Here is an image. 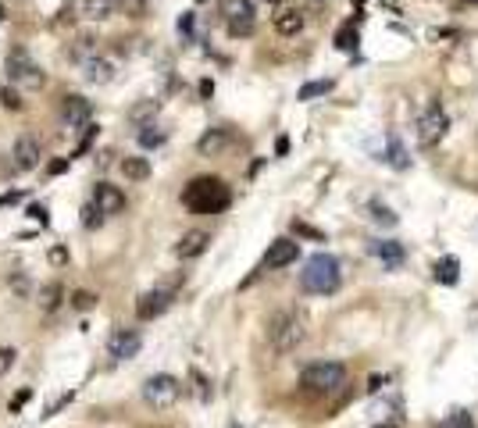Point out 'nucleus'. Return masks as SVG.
<instances>
[{"label":"nucleus","mask_w":478,"mask_h":428,"mask_svg":"<svg viewBox=\"0 0 478 428\" xmlns=\"http://www.w3.org/2000/svg\"><path fill=\"white\" fill-rule=\"evenodd\" d=\"M346 382H350V371L339 360H314L300 371V389L307 396H317V400H329V396L343 393Z\"/></svg>","instance_id":"obj_1"},{"label":"nucleus","mask_w":478,"mask_h":428,"mask_svg":"<svg viewBox=\"0 0 478 428\" xmlns=\"http://www.w3.org/2000/svg\"><path fill=\"white\" fill-rule=\"evenodd\" d=\"M339 286H343V264H339V257L314 253L303 264V272H300V289L303 293H310V296H332V293H339Z\"/></svg>","instance_id":"obj_2"},{"label":"nucleus","mask_w":478,"mask_h":428,"mask_svg":"<svg viewBox=\"0 0 478 428\" xmlns=\"http://www.w3.org/2000/svg\"><path fill=\"white\" fill-rule=\"evenodd\" d=\"M182 203L193 214H218V210H225L232 203V193L218 175H200L182 189Z\"/></svg>","instance_id":"obj_3"},{"label":"nucleus","mask_w":478,"mask_h":428,"mask_svg":"<svg viewBox=\"0 0 478 428\" xmlns=\"http://www.w3.org/2000/svg\"><path fill=\"white\" fill-rule=\"evenodd\" d=\"M303 339H307V321H303L300 310H275L268 317V346L279 357L293 353Z\"/></svg>","instance_id":"obj_4"},{"label":"nucleus","mask_w":478,"mask_h":428,"mask_svg":"<svg viewBox=\"0 0 478 428\" xmlns=\"http://www.w3.org/2000/svg\"><path fill=\"white\" fill-rule=\"evenodd\" d=\"M222 18H225L229 36L246 39L257 29V4L253 0H222Z\"/></svg>","instance_id":"obj_5"},{"label":"nucleus","mask_w":478,"mask_h":428,"mask_svg":"<svg viewBox=\"0 0 478 428\" xmlns=\"http://www.w3.org/2000/svg\"><path fill=\"white\" fill-rule=\"evenodd\" d=\"M4 72H8V82H11V86H22V89H43V86H46L43 68H39L36 61H29L25 50H11V54H8Z\"/></svg>","instance_id":"obj_6"},{"label":"nucleus","mask_w":478,"mask_h":428,"mask_svg":"<svg viewBox=\"0 0 478 428\" xmlns=\"http://www.w3.org/2000/svg\"><path fill=\"white\" fill-rule=\"evenodd\" d=\"M446 129H450V115H446V107H443V103H429V111H424V115L417 118V143H421L424 150H432V146H439V143H443Z\"/></svg>","instance_id":"obj_7"},{"label":"nucleus","mask_w":478,"mask_h":428,"mask_svg":"<svg viewBox=\"0 0 478 428\" xmlns=\"http://www.w3.org/2000/svg\"><path fill=\"white\" fill-rule=\"evenodd\" d=\"M179 379L175 374H150V379L143 382V400L150 403V407H172L175 400H179Z\"/></svg>","instance_id":"obj_8"},{"label":"nucleus","mask_w":478,"mask_h":428,"mask_svg":"<svg viewBox=\"0 0 478 428\" xmlns=\"http://www.w3.org/2000/svg\"><path fill=\"white\" fill-rule=\"evenodd\" d=\"M296 257H300V243L282 236V239L268 243V253H264V260H260V272H279V268L293 264Z\"/></svg>","instance_id":"obj_9"},{"label":"nucleus","mask_w":478,"mask_h":428,"mask_svg":"<svg viewBox=\"0 0 478 428\" xmlns=\"http://www.w3.org/2000/svg\"><path fill=\"white\" fill-rule=\"evenodd\" d=\"M172 303H175V293L161 286V289H150V293H143L136 300V314H139V321H153V317H161Z\"/></svg>","instance_id":"obj_10"},{"label":"nucleus","mask_w":478,"mask_h":428,"mask_svg":"<svg viewBox=\"0 0 478 428\" xmlns=\"http://www.w3.org/2000/svg\"><path fill=\"white\" fill-rule=\"evenodd\" d=\"M89 200H93V207L103 214V218H111V214H122V210H125V193H122L115 182H96Z\"/></svg>","instance_id":"obj_11"},{"label":"nucleus","mask_w":478,"mask_h":428,"mask_svg":"<svg viewBox=\"0 0 478 428\" xmlns=\"http://www.w3.org/2000/svg\"><path fill=\"white\" fill-rule=\"evenodd\" d=\"M79 75H82L89 86H108V82H115L118 65H115L111 58H100V54H93V58H86V61L79 65Z\"/></svg>","instance_id":"obj_12"},{"label":"nucleus","mask_w":478,"mask_h":428,"mask_svg":"<svg viewBox=\"0 0 478 428\" xmlns=\"http://www.w3.org/2000/svg\"><path fill=\"white\" fill-rule=\"evenodd\" d=\"M139 346H143V336L136 329H115L111 339H108V353L115 360H132L139 353Z\"/></svg>","instance_id":"obj_13"},{"label":"nucleus","mask_w":478,"mask_h":428,"mask_svg":"<svg viewBox=\"0 0 478 428\" xmlns=\"http://www.w3.org/2000/svg\"><path fill=\"white\" fill-rule=\"evenodd\" d=\"M367 253L375 257L382 268H389V272L407 260V250H403V243H396V239H371V243H367Z\"/></svg>","instance_id":"obj_14"},{"label":"nucleus","mask_w":478,"mask_h":428,"mask_svg":"<svg viewBox=\"0 0 478 428\" xmlns=\"http://www.w3.org/2000/svg\"><path fill=\"white\" fill-rule=\"evenodd\" d=\"M39 153H43V146H39V136H32V132L18 136V143H15V168H22V172H32V168L39 165Z\"/></svg>","instance_id":"obj_15"},{"label":"nucleus","mask_w":478,"mask_h":428,"mask_svg":"<svg viewBox=\"0 0 478 428\" xmlns=\"http://www.w3.org/2000/svg\"><path fill=\"white\" fill-rule=\"evenodd\" d=\"M89 115H93V103H89L86 96H79V93H72V96L61 103V122H65V125H86Z\"/></svg>","instance_id":"obj_16"},{"label":"nucleus","mask_w":478,"mask_h":428,"mask_svg":"<svg viewBox=\"0 0 478 428\" xmlns=\"http://www.w3.org/2000/svg\"><path fill=\"white\" fill-rule=\"evenodd\" d=\"M229 143H232V129H207L200 139H196V150L203 153V157H218L222 150H229Z\"/></svg>","instance_id":"obj_17"},{"label":"nucleus","mask_w":478,"mask_h":428,"mask_svg":"<svg viewBox=\"0 0 478 428\" xmlns=\"http://www.w3.org/2000/svg\"><path fill=\"white\" fill-rule=\"evenodd\" d=\"M207 243H210V236L200 232V229H193V232H186V236L175 243V257H179V260H193V257H200V253L207 250Z\"/></svg>","instance_id":"obj_18"},{"label":"nucleus","mask_w":478,"mask_h":428,"mask_svg":"<svg viewBox=\"0 0 478 428\" xmlns=\"http://www.w3.org/2000/svg\"><path fill=\"white\" fill-rule=\"evenodd\" d=\"M386 165L389 168H396V172H407L410 168V153H407V146H403V139L396 136V132H389L386 136Z\"/></svg>","instance_id":"obj_19"},{"label":"nucleus","mask_w":478,"mask_h":428,"mask_svg":"<svg viewBox=\"0 0 478 428\" xmlns=\"http://www.w3.org/2000/svg\"><path fill=\"white\" fill-rule=\"evenodd\" d=\"M275 32H279V36H300V32H303V15H300L296 8H286V4H282V8L275 11Z\"/></svg>","instance_id":"obj_20"},{"label":"nucleus","mask_w":478,"mask_h":428,"mask_svg":"<svg viewBox=\"0 0 478 428\" xmlns=\"http://www.w3.org/2000/svg\"><path fill=\"white\" fill-rule=\"evenodd\" d=\"M136 143H139L143 150H157V146L168 143V129H161L157 122H143V125L136 129Z\"/></svg>","instance_id":"obj_21"},{"label":"nucleus","mask_w":478,"mask_h":428,"mask_svg":"<svg viewBox=\"0 0 478 428\" xmlns=\"http://www.w3.org/2000/svg\"><path fill=\"white\" fill-rule=\"evenodd\" d=\"M79 11H82L86 22H103V18H111L118 11V0H82Z\"/></svg>","instance_id":"obj_22"},{"label":"nucleus","mask_w":478,"mask_h":428,"mask_svg":"<svg viewBox=\"0 0 478 428\" xmlns=\"http://www.w3.org/2000/svg\"><path fill=\"white\" fill-rule=\"evenodd\" d=\"M332 89H336V79H314V82H303V86H300L296 100L310 103V100H317V96H329Z\"/></svg>","instance_id":"obj_23"},{"label":"nucleus","mask_w":478,"mask_h":428,"mask_svg":"<svg viewBox=\"0 0 478 428\" xmlns=\"http://www.w3.org/2000/svg\"><path fill=\"white\" fill-rule=\"evenodd\" d=\"M122 175L132 179V182L150 179V160L146 157H122Z\"/></svg>","instance_id":"obj_24"},{"label":"nucleus","mask_w":478,"mask_h":428,"mask_svg":"<svg viewBox=\"0 0 478 428\" xmlns=\"http://www.w3.org/2000/svg\"><path fill=\"white\" fill-rule=\"evenodd\" d=\"M457 257H443V260H436V282H443V286H457Z\"/></svg>","instance_id":"obj_25"},{"label":"nucleus","mask_w":478,"mask_h":428,"mask_svg":"<svg viewBox=\"0 0 478 428\" xmlns=\"http://www.w3.org/2000/svg\"><path fill=\"white\" fill-rule=\"evenodd\" d=\"M36 300H39V307H43V310H54V307L65 300V289H61L58 282H46V286L36 293Z\"/></svg>","instance_id":"obj_26"},{"label":"nucleus","mask_w":478,"mask_h":428,"mask_svg":"<svg viewBox=\"0 0 478 428\" xmlns=\"http://www.w3.org/2000/svg\"><path fill=\"white\" fill-rule=\"evenodd\" d=\"M367 218L371 222H375V225H382V229H393L400 218H396V214L386 207V203H367Z\"/></svg>","instance_id":"obj_27"},{"label":"nucleus","mask_w":478,"mask_h":428,"mask_svg":"<svg viewBox=\"0 0 478 428\" xmlns=\"http://www.w3.org/2000/svg\"><path fill=\"white\" fill-rule=\"evenodd\" d=\"M157 107H161V103H157V100H146V103H136V107H132V111H129V118H132L136 125H143V122H150V118L157 115Z\"/></svg>","instance_id":"obj_28"},{"label":"nucleus","mask_w":478,"mask_h":428,"mask_svg":"<svg viewBox=\"0 0 478 428\" xmlns=\"http://www.w3.org/2000/svg\"><path fill=\"white\" fill-rule=\"evenodd\" d=\"M68 54H72V61L82 65L86 58H93V54H96V39H89V36H86V39H75V46H72Z\"/></svg>","instance_id":"obj_29"},{"label":"nucleus","mask_w":478,"mask_h":428,"mask_svg":"<svg viewBox=\"0 0 478 428\" xmlns=\"http://www.w3.org/2000/svg\"><path fill=\"white\" fill-rule=\"evenodd\" d=\"M357 39H360V36H357L353 22H346V25L336 32V46H339V50H357Z\"/></svg>","instance_id":"obj_30"},{"label":"nucleus","mask_w":478,"mask_h":428,"mask_svg":"<svg viewBox=\"0 0 478 428\" xmlns=\"http://www.w3.org/2000/svg\"><path fill=\"white\" fill-rule=\"evenodd\" d=\"M79 214H82V225H86V229H100V225H103V214L93 207V200H89V203H82V210H79Z\"/></svg>","instance_id":"obj_31"},{"label":"nucleus","mask_w":478,"mask_h":428,"mask_svg":"<svg viewBox=\"0 0 478 428\" xmlns=\"http://www.w3.org/2000/svg\"><path fill=\"white\" fill-rule=\"evenodd\" d=\"M439 428H474V417H471L467 410H453V414H450V417H446Z\"/></svg>","instance_id":"obj_32"},{"label":"nucleus","mask_w":478,"mask_h":428,"mask_svg":"<svg viewBox=\"0 0 478 428\" xmlns=\"http://www.w3.org/2000/svg\"><path fill=\"white\" fill-rule=\"evenodd\" d=\"M0 103H4L8 111H22V96H18L15 86H4V89H0Z\"/></svg>","instance_id":"obj_33"},{"label":"nucleus","mask_w":478,"mask_h":428,"mask_svg":"<svg viewBox=\"0 0 478 428\" xmlns=\"http://www.w3.org/2000/svg\"><path fill=\"white\" fill-rule=\"evenodd\" d=\"M96 132H100V125H93V122H89V125H86V136H82V143L75 146V153H72V157H82V153H86L89 146H93V139H96Z\"/></svg>","instance_id":"obj_34"},{"label":"nucleus","mask_w":478,"mask_h":428,"mask_svg":"<svg viewBox=\"0 0 478 428\" xmlns=\"http://www.w3.org/2000/svg\"><path fill=\"white\" fill-rule=\"evenodd\" d=\"M29 400H32V389H18V393L11 396V403H8V410H11V414H18V410H22V407H25Z\"/></svg>","instance_id":"obj_35"},{"label":"nucleus","mask_w":478,"mask_h":428,"mask_svg":"<svg viewBox=\"0 0 478 428\" xmlns=\"http://www.w3.org/2000/svg\"><path fill=\"white\" fill-rule=\"evenodd\" d=\"M15 357H18V353H15L11 346H0V374H8V371H11Z\"/></svg>","instance_id":"obj_36"},{"label":"nucleus","mask_w":478,"mask_h":428,"mask_svg":"<svg viewBox=\"0 0 478 428\" xmlns=\"http://www.w3.org/2000/svg\"><path fill=\"white\" fill-rule=\"evenodd\" d=\"M72 303H75L79 310H89V307L96 303V296H93V293H86V289H79V293L72 296Z\"/></svg>","instance_id":"obj_37"},{"label":"nucleus","mask_w":478,"mask_h":428,"mask_svg":"<svg viewBox=\"0 0 478 428\" xmlns=\"http://www.w3.org/2000/svg\"><path fill=\"white\" fill-rule=\"evenodd\" d=\"M293 232H296V236H307V239H322V232L310 229V225H303V222H293Z\"/></svg>","instance_id":"obj_38"},{"label":"nucleus","mask_w":478,"mask_h":428,"mask_svg":"<svg viewBox=\"0 0 478 428\" xmlns=\"http://www.w3.org/2000/svg\"><path fill=\"white\" fill-rule=\"evenodd\" d=\"M179 36L193 39V15H182V18H179Z\"/></svg>","instance_id":"obj_39"},{"label":"nucleus","mask_w":478,"mask_h":428,"mask_svg":"<svg viewBox=\"0 0 478 428\" xmlns=\"http://www.w3.org/2000/svg\"><path fill=\"white\" fill-rule=\"evenodd\" d=\"M46 172H50V175H65V172H68V160H50Z\"/></svg>","instance_id":"obj_40"},{"label":"nucleus","mask_w":478,"mask_h":428,"mask_svg":"<svg viewBox=\"0 0 478 428\" xmlns=\"http://www.w3.org/2000/svg\"><path fill=\"white\" fill-rule=\"evenodd\" d=\"M29 214H32V218H36L39 225H46V207H39V203H32V207H29Z\"/></svg>","instance_id":"obj_41"},{"label":"nucleus","mask_w":478,"mask_h":428,"mask_svg":"<svg viewBox=\"0 0 478 428\" xmlns=\"http://www.w3.org/2000/svg\"><path fill=\"white\" fill-rule=\"evenodd\" d=\"M50 260H54V264H65V260H68L65 246H54V250H50Z\"/></svg>","instance_id":"obj_42"},{"label":"nucleus","mask_w":478,"mask_h":428,"mask_svg":"<svg viewBox=\"0 0 478 428\" xmlns=\"http://www.w3.org/2000/svg\"><path fill=\"white\" fill-rule=\"evenodd\" d=\"M22 193H8V196H0V207H8V203H18Z\"/></svg>","instance_id":"obj_43"},{"label":"nucleus","mask_w":478,"mask_h":428,"mask_svg":"<svg viewBox=\"0 0 478 428\" xmlns=\"http://www.w3.org/2000/svg\"><path fill=\"white\" fill-rule=\"evenodd\" d=\"M200 93H203V96H210V93H215V82H207V79H203V82H200Z\"/></svg>","instance_id":"obj_44"},{"label":"nucleus","mask_w":478,"mask_h":428,"mask_svg":"<svg viewBox=\"0 0 478 428\" xmlns=\"http://www.w3.org/2000/svg\"><path fill=\"white\" fill-rule=\"evenodd\" d=\"M275 150H279V153H286V150H289V139H286V136H279V143H275Z\"/></svg>","instance_id":"obj_45"},{"label":"nucleus","mask_w":478,"mask_h":428,"mask_svg":"<svg viewBox=\"0 0 478 428\" xmlns=\"http://www.w3.org/2000/svg\"><path fill=\"white\" fill-rule=\"evenodd\" d=\"M260 4H272V8H282V0H260Z\"/></svg>","instance_id":"obj_46"},{"label":"nucleus","mask_w":478,"mask_h":428,"mask_svg":"<svg viewBox=\"0 0 478 428\" xmlns=\"http://www.w3.org/2000/svg\"><path fill=\"white\" fill-rule=\"evenodd\" d=\"M8 18V11H4V4H0V22H4Z\"/></svg>","instance_id":"obj_47"},{"label":"nucleus","mask_w":478,"mask_h":428,"mask_svg":"<svg viewBox=\"0 0 478 428\" xmlns=\"http://www.w3.org/2000/svg\"><path fill=\"white\" fill-rule=\"evenodd\" d=\"M467 4H478V0H467Z\"/></svg>","instance_id":"obj_48"},{"label":"nucleus","mask_w":478,"mask_h":428,"mask_svg":"<svg viewBox=\"0 0 478 428\" xmlns=\"http://www.w3.org/2000/svg\"><path fill=\"white\" fill-rule=\"evenodd\" d=\"M357 4H364V0H357Z\"/></svg>","instance_id":"obj_49"},{"label":"nucleus","mask_w":478,"mask_h":428,"mask_svg":"<svg viewBox=\"0 0 478 428\" xmlns=\"http://www.w3.org/2000/svg\"><path fill=\"white\" fill-rule=\"evenodd\" d=\"M196 4H203V0H196Z\"/></svg>","instance_id":"obj_50"},{"label":"nucleus","mask_w":478,"mask_h":428,"mask_svg":"<svg viewBox=\"0 0 478 428\" xmlns=\"http://www.w3.org/2000/svg\"><path fill=\"white\" fill-rule=\"evenodd\" d=\"M232 428H239V424H232Z\"/></svg>","instance_id":"obj_51"}]
</instances>
